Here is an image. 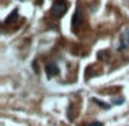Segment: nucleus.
I'll use <instances>...</instances> for the list:
<instances>
[{
  "label": "nucleus",
  "mask_w": 129,
  "mask_h": 126,
  "mask_svg": "<svg viewBox=\"0 0 129 126\" xmlns=\"http://www.w3.org/2000/svg\"><path fill=\"white\" fill-rule=\"evenodd\" d=\"M67 7H69L67 5V0H56L52 3V8H51V15L54 18H60L67 12Z\"/></svg>",
  "instance_id": "nucleus-1"
},
{
  "label": "nucleus",
  "mask_w": 129,
  "mask_h": 126,
  "mask_svg": "<svg viewBox=\"0 0 129 126\" xmlns=\"http://www.w3.org/2000/svg\"><path fill=\"white\" fill-rule=\"evenodd\" d=\"M46 74H47V77H49V79H52V77H56L57 74H59V69H57V66L54 62H49L46 66Z\"/></svg>",
  "instance_id": "nucleus-2"
},
{
  "label": "nucleus",
  "mask_w": 129,
  "mask_h": 126,
  "mask_svg": "<svg viewBox=\"0 0 129 126\" xmlns=\"http://www.w3.org/2000/svg\"><path fill=\"white\" fill-rule=\"evenodd\" d=\"M123 47H129V28H124L123 33H121V46L119 49Z\"/></svg>",
  "instance_id": "nucleus-3"
},
{
  "label": "nucleus",
  "mask_w": 129,
  "mask_h": 126,
  "mask_svg": "<svg viewBox=\"0 0 129 126\" xmlns=\"http://www.w3.org/2000/svg\"><path fill=\"white\" fill-rule=\"evenodd\" d=\"M80 25H82V12L77 10L75 15H74V20H72V30L77 31V26H80Z\"/></svg>",
  "instance_id": "nucleus-4"
},
{
  "label": "nucleus",
  "mask_w": 129,
  "mask_h": 126,
  "mask_svg": "<svg viewBox=\"0 0 129 126\" xmlns=\"http://www.w3.org/2000/svg\"><path fill=\"white\" fill-rule=\"evenodd\" d=\"M15 18H16V12H15V13H12V15L8 16V20H7V21H5V25H8V23H12V21H13V20H15Z\"/></svg>",
  "instance_id": "nucleus-5"
}]
</instances>
